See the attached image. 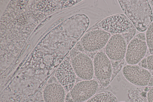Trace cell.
I'll return each mask as SVG.
<instances>
[{
  "label": "cell",
  "instance_id": "6da1fadb",
  "mask_svg": "<svg viewBox=\"0 0 153 102\" xmlns=\"http://www.w3.org/2000/svg\"><path fill=\"white\" fill-rule=\"evenodd\" d=\"M125 15L136 29L143 32L146 30L153 21L152 10L149 1L118 0Z\"/></svg>",
  "mask_w": 153,
  "mask_h": 102
},
{
  "label": "cell",
  "instance_id": "7a4b0ae2",
  "mask_svg": "<svg viewBox=\"0 0 153 102\" xmlns=\"http://www.w3.org/2000/svg\"><path fill=\"white\" fill-rule=\"evenodd\" d=\"M95 29L103 30L113 35L125 33L136 34L134 26L124 14L118 13L108 17L92 26L87 31Z\"/></svg>",
  "mask_w": 153,
  "mask_h": 102
},
{
  "label": "cell",
  "instance_id": "3957f363",
  "mask_svg": "<svg viewBox=\"0 0 153 102\" xmlns=\"http://www.w3.org/2000/svg\"><path fill=\"white\" fill-rule=\"evenodd\" d=\"M145 34L135 35L127 45L125 59L128 65H135L143 58L147 49Z\"/></svg>",
  "mask_w": 153,
  "mask_h": 102
},
{
  "label": "cell",
  "instance_id": "277c9868",
  "mask_svg": "<svg viewBox=\"0 0 153 102\" xmlns=\"http://www.w3.org/2000/svg\"><path fill=\"white\" fill-rule=\"evenodd\" d=\"M111 36L110 33L103 30L93 29L87 31L80 41L85 51L93 52L105 46Z\"/></svg>",
  "mask_w": 153,
  "mask_h": 102
},
{
  "label": "cell",
  "instance_id": "5b68a950",
  "mask_svg": "<svg viewBox=\"0 0 153 102\" xmlns=\"http://www.w3.org/2000/svg\"><path fill=\"white\" fill-rule=\"evenodd\" d=\"M98 86V83L95 80H83L74 85L69 93L73 101L83 102L94 96Z\"/></svg>",
  "mask_w": 153,
  "mask_h": 102
},
{
  "label": "cell",
  "instance_id": "8992f818",
  "mask_svg": "<svg viewBox=\"0 0 153 102\" xmlns=\"http://www.w3.org/2000/svg\"><path fill=\"white\" fill-rule=\"evenodd\" d=\"M76 75L83 80H91L94 75L93 61L86 54L80 52L71 59Z\"/></svg>",
  "mask_w": 153,
  "mask_h": 102
},
{
  "label": "cell",
  "instance_id": "52a82bcc",
  "mask_svg": "<svg viewBox=\"0 0 153 102\" xmlns=\"http://www.w3.org/2000/svg\"><path fill=\"white\" fill-rule=\"evenodd\" d=\"M128 44L121 34L112 35L105 46V53L111 61H119L125 57Z\"/></svg>",
  "mask_w": 153,
  "mask_h": 102
},
{
  "label": "cell",
  "instance_id": "ba28073f",
  "mask_svg": "<svg viewBox=\"0 0 153 102\" xmlns=\"http://www.w3.org/2000/svg\"><path fill=\"white\" fill-rule=\"evenodd\" d=\"M122 72L128 81L140 86H147L152 76L147 69L137 65H126L123 68Z\"/></svg>",
  "mask_w": 153,
  "mask_h": 102
},
{
  "label": "cell",
  "instance_id": "9c48e42d",
  "mask_svg": "<svg viewBox=\"0 0 153 102\" xmlns=\"http://www.w3.org/2000/svg\"><path fill=\"white\" fill-rule=\"evenodd\" d=\"M94 74L100 81L110 79L112 72L111 60L102 51L98 52L93 61Z\"/></svg>",
  "mask_w": 153,
  "mask_h": 102
},
{
  "label": "cell",
  "instance_id": "30bf717a",
  "mask_svg": "<svg viewBox=\"0 0 153 102\" xmlns=\"http://www.w3.org/2000/svg\"><path fill=\"white\" fill-rule=\"evenodd\" d=\"M76 74L72 67L71 61L65 60L56 70L55 77L65 91H70L75 81Z\"/></svg>",
  "mask_w": 153,
  "mask_h": 102
},
{
  "label": "cell",
  "instance_id": "8fae6325",
  "mask_svg": "<svg viewBox=\"0 0 153 102\" xmlns=\"http://www.w3.org/2000/svg\"><path fill=\"white\" fill-rule=\"evenodd\" d=\"M43 97L45 102H64L65 91L59 82L49 83L44 89Z\"/></svg>",
  "mask_w": 153,
  "mask_h": 102
},
{
  "label": "cell",
  "instance_id": "7c38bea8",
  "mask_svg": "<svg viewBox=\"0 0 153 102\" xmlns=\"http://www.w3.org/2000/svg\"><path fill=\"white\" fill-rule=\"evenodd\" d=\"M116 98L114 95L106 93L97 94L90 98L87 102H117Z\"/></svg>",
  "mask_w": 153,
  "mask_h": 102
},
{
  "label": "cell",
  "instance_id": "4fadbf2b",
  "mask_svg": "<svg viewBox=\"0 0 153 102\" xmlns=\"http://www.w3.org/2000/svg\"><path fill=\"white\" fill-rule=\"evenodd\" d=\"M145 36L149 52L151 54H153V21L146 30Z\"/></svg>",
  "mask_w": 153,
  "mask_h": 102
},
{
  "label": "cell",
  "instance_id": "5bb4252c",
  "mask_svg": "<svg viewBox=\"0 0 153 102\" xmlns=\"http://www.w3.org/2000/svg\"><path fill=\"white\" fill-rule=\"evenodd\" d=\"M146 59L147 69L153 71V54L148 56Z\"/></svg>",
  "mask_w": 153,
  "mask_h": 102
},
{
  "label": "cell",
  "instance_id": "9a60e30c",
  "mask_svg": "<svg viewBox=\"0 0 153 102\" xmlns=\"http://www.w3.org/2000/svg\"><path fill=\"white\" fill-rule=\"evenodd\" d=\"M138 64L139 66L144 68L147 69L146 58L143 59Z\"/></svg>",
  "mask_w": 153,
  "mask_h": 102
},
{
  "label": "cell",
  "instance_id": "2e32d148",
  "mask_svg": "<svg viewBox=\"0 0 153 102\" xmlns=\"http://www.w3.org/2000/svg\"><path fill=\"white\" fill-rule=\"evenodd\" d=\"M80 52H81L79 51L75 47L73 48L71 51L70 53V56L71 59L75 57Z\"/></svg>",
  "mask_w": 153,
  "mask_h": 102
},
{
  "label": "cell",
  "instance_id": "e0dca14e",
  "mask_svg": "<svg viewBox=\"0 0 153 102\" xmlns=\"http://www.w3.org/2000/svg\"><path fill=\"white\" fill-rule=\"evenodd\" d=\"M147 99L148 102H153V88L149 91L147 94Z\"/></svg>",
  "mask_w": 153,
  "mask_h": 102
},
{
  "label": "cell",
  "instance_id": "ac0fdd59",
  "mask_svg": "<svg viewBox=\"0 0 153 102\" xmlns=\"http://www.w3.org/2000/svg\"><path fill=\"white\" fill-rule=\"evenodd\" d=\"M75 47L79 51L81 52L85 51L80 41L77 43Z\"/></svg>",
  "mask_w": 153,
  "mask_h": 102
},
{
  "label": "cell",
  "instance_id": "d6986e66",
  "mask_svg": "<svg viewBox=\"0 0 153 102\" xmlns=\"http://www.w3.org/2000/svg\"><path fill=\"white\" fill-rule=\"evenodd\" d=\"M110 81V79H107L103 80L100 81L101 84L104 86H107L109 84Z\"/></svg>",
  "mask_w": 153,
  "mask_h": 102
},
{
  "label": "cell",
  "instance_id": "ffe728a7",
  "mask_svg": "<svg viewBox=\"0 0 153 102\" xmlns=\"http://www.w3.org/2000/svg\"><path fill=\"white\" fill-rule=\"evenodd\" d=\"M147 86H153V76H151Z\"/></svg>",
  "mask_w": 153,
  "mask_h": 102
},
{
  "label": "cell",
  "instance_id": "44dd1931",
  "mask_svg": "<svg viewBox=\"0 0 153 102\" xmlns=\"http://www.w3.org/2000/svg\"><path fill=\"white\" fill-rule=\"evenodd\" d=\"M149 2L153 8V0H149Z\"/></svg>",
  "mask_w": 153,
  "mask_h": 102
},
{
  "label": "cell",
  "instance_id": "7402d4cb",
  "mask_svg": "<svg viewBox=\"0 0 153 102\" xmlns=\"http://www.w3.org/2000/svg\"><path fill=\"white\" fill-rule=\"evenodd\" d=\"M124 102V101H121V102Z\"/></svg>",
  "mask_w": 153,
  "mask_h": 102
}]
</instances>
